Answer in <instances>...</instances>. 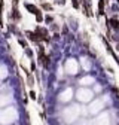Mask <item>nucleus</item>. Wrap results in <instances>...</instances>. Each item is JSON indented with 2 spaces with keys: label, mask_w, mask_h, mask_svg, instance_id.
<instances>
[{
  "label": "nucleus",
  "mask_w": 119,
  "mask_h": 125,
  "mask_svg": "<svg viewBox=\"0 0 119 125\" xmlns=\"http://www.w3.org/2000/svg\"><path fill=\"white\" fill-rule=\"evenodd\" d=\"M110 25H112V28H113L115 31H119V21H118L116 17H113V18L110 20Z\"/></svg>",
  "instance_id": "1"
},
{
  "label": "nucleus",
  "mask_w": 119,
  "mask_h": 125,
  "mask_svg": "<svg viewBox=\"0 0 119 125\" xmlns=\"http://www.w3.org/2000/svg\"><path fill=\"white\" fill-rule=\"evenodd\" d=\"M25 8H27L30 12H31V13H34V15H36V12H39V9H37V8H34L33 5H25Z\"/></svg>",
  "instance_id": "2"
},
{
  "label": "nucleus",
  "mask_w": 119,
  "mask_h": 125,
  "mask_svg": "<svg viewBox=\"0 0 119 125\" xmlns=\"http://www.w3.org/2000/svg\"><path fill=\"white\" fill-rule=\"evenodd\" d=\"M98 9H100V13L104 12V0H100V3H98Z\"/></svg>",
  "instance_id": "3"
},
{
  "label": "nucleus",
  "mask_w": 119,
  "mask_h": 125,
  "mask_svg": "<svg viewBox=\"0 0 119 125\" xmlns=\"http://www.w3.org/2000/svg\"><path fill=\"white\" fill-rule=\"evenodd\" d=\"M30 97H31V98H33V100H34V98H36V94H34V92H33V91H31V92H30Z\"/></svg>",
  "instance_id": "4"
}]
</instances>
